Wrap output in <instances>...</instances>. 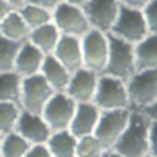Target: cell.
Returning <instances> with one entry per match:
<instances>
[{
	"mask_svg": "<svg viewBox=\"0 0 157 157\" xmlns=\"http://www.w3.org/2000/svg\"><path fill=\"white\" fill-rule=\"evenodd\" d=\"M153 120L147 119L139 112L130 110L129 123L113 146V148L123 157H144L150 155L148 131Z\"/></svg>",
	"mask_w": 157,
	"mask_h": 157,
	"instance_id": "6da1fadb",
	"label": "cell"
},
{
	"mask_svg": "<svg viewBox=\"0 0 157 157\" xmlns=\"http://www.w3.org/2000/svg\"><path fill=\"white\" fill-rule=\"evenodd\" d=\"M108 36V58L101 75H108L126 82L135 72L132 44L110 34Z\"/></svg>",
	"mask_w": 157,
	"mask_h": 157,
	"instance_id": "7a4b0ae2",
	"label": "cell"
},
{
	"mask_svg": "<svg viewBox=\"0 0 157 157\" xmlns=\"http://www.w3.org/2000/svg\"><path fill=\"white\" fill-rule=\"evenodd\" d=\"M129 110L157 103V69L136 71L126 82Z\"/></svg>",
	"mask_w": 157,
	"mask_h": 157,
	"instance_id": "3957f363",
	"label": "cell"
},
{
	"mask_svg": "<svg viewBox=\"0 0 157 157\" xmlns=\"http://www.w3.org/2000/svg\"><path fill=\"white\" fill-rule=\"evenodd\" d=\"M109 33L130 44H135L151 32L146 25L141 10L131 9L120 4L117 20L114 21Z\"/></svg>",
	"mask_w": 157,
	"mask_h": 157,
	"instance_id": "277c9868",
	"label": "cell"
},
{
	"mask_svg": "<svg viewBox=\"0 0 157 157\" xmlns=\"http://www.w3.org/2000/svg\"><path fill=\"white\" fill-rule=\"evenodd\" d=\"M92 103L101 112L129 109L125 82L108 75H99Z\"/></svg>",
	"mask_w": 157,
	"mask_h": 157,
	"instance_id": "5b68a950",
	"label": "cell"
},
{
	"mask_svg": "<svg viewBox=\"0 0 157 157\" xmlns=\"http://www.w3.org/2000/svg\"><path fill=\"white\" fill-rule=\"evenodd\" d=\"M52 22L60 34L76 38H81L91 29L83 10L64 1H60L52 11Z\"/></svg>",
	"mask_w": 157,
	"mask_h": 157,
	"instance_id": "8992f818",
	"label": "cell"
},
{
	"mask_svg": "<svg viewBox=\"0 0 157 157\" xmlns=\"http://www.w3.org/2000/svg\"><path fill=\"white\" fill-rule=\"evenodd\" d=\"M82 67L102 74L108 58V36L101 31L91 28L80 38Z\"/></svg>",
	"mask_w": 157,
	"mask_h": 157,
	"instance_id": "52a82bcc",
	"label": "cell"
},
{
	"mask_svg": "<svg viewBox=\"0 0 157 157\" xmlns=\"http://www.w3.org/2000/svg\"><path fill=\"white\" fill-rule=\"evenodd\" d=\"M130 118L129 109H114L101 112L94 137L98 140L103 150H110L125 130Z\"/></svg>",
	"mask_w": 157,
	"mask_h": 157,
	"instance_id": "ba28073f",
	"label": "cell"
},
{
	"mask_svg": "<svg viewBox=\"0 0 157 157\" xmlns=\"http://www.w3.org/2000/svg\"><path fill=\"white\" fill-rule=\"evenodd\" d=\"M54 91L40 74L25 77L21 81L20 107L22 110L42 114L43 108L53 96Z\"/></svg>",
	"mask_w": 157,
	"mask_h": 157,
	"instance_id": "9c48e42d",
	"label": "cell"
},
{
	"mask_svg": "<svg viewBox=\"0 0 157 157\" xmlns=\"http://www.w3.org/2000/svg\"><path fill=\"white\" fill-rule=\"evenodd\" d=\"M76 102L65 92H54L42 110V117L53 131L66 130L76 109Z\"/></svg>",
	"mask_w": 157,
	"mask_h": 157,
	"instance_id": "30bf717a",
	"label": "cell"
},
{
	"mask_svg": "<svg viewBox=\"0 0 157 157\" xmlns=\"http://www.w3.org/2000/svg\"><path fill=\"white\" fill-rule=\"evenodd\" d=\"M119 0H88L83 10L91 28L109 33L119 12Z\"/></svg>",
	"mask_w": 157,
	"mask_h": 157,
	"instance_id": "8fae6325",
	"label": "cell"
},
{
	"mask_svg": "<svg viewBox=\"0 0 157 157\" xmlns=\"http://www.w3.org/2000/svg\"><path fill=\"white\" fill-rule=\"evenodd\" d=\"M98 77L99 74L81 67L71 74L69 83L64 92L76 103L92 102L97 88Z\"/></svg>",
	"mask_w": 157,
	"mask_h": 157,
	"instance_id": "7c38bea8",
	"label": "cell"
},
{
	"mask_svg": "<svg viewBox=\"0 0 157 157\" xmlns=\"http://www.w3.org/2000/svg\"><path fill=\"white\" fill-rule=\"evenodd\" d=\"M15 131L31 145H43L49 139L52 130L40 114L21 110Z\"/></svg>",
	"mask_w": 157,
	"mask_h": 157,
	"instance_id": "4fadbf2b",
	"label": "cell"
},
{
	"mask_svg": "<svg viewBox=\"0 0 157 157\" xmlns=\"http://www.w3.org/2000/svg\"><path fill=\"white\" fill-rule=\"evenodd\" d=\"M99 115L101 110L92 102L77 103L69 131L77 139L86 135H93Z\"/></svg>",
	"mask_w": 157,
	"mask_h": 157,
	"instance_id": "5bb4252c",
	"label": "cell"
},
{
	"mask_svg": "<svg viewBox=\"0 0 157 157\" xmlns=\"http://www.w3.org/2000/svg\"><path fill=\"white\" fill-rule=\"evenodd\" d=\"M44 56L45 55L38 48H36L33 44L26 40L21 44L17 52L13 71L22 78L37 75L40 71Z\"/></svg>",
	"mask_w": 157,
	"mask_h": 157,
	"instance_id": "9a60e30c",
	"label": "cell"
},
{
	"mask_svg": "<svg viewBox=\"0 0 157 157\" xmlns=\"http://www.w3.org/2000/svg\"><path fill=\"white\" fill-rule=\"evenodd\" d=\"M52 55L71 74L82 67L80 38L61 34Z\"/></svg>",
	"mask_w": 157,
	"mask_h": 157,
	"instance_id": "2e32d148",
	"label": "cell"
},
{
	"mask_svg": "<svg viewBox=\"0 0 157 157\" xmlns=\"http://www.w3.org/2000/svg\"><path fill=\"white\" fill-rule=\"evenodd\" d=\"M136 71L157 69V33H150L132 44Z\"/></svg>",
	"mask_w": 157,
	"mask_h": 157,
	"instance_id": "e0dca14e",
	"label": "cell"
},
{
	"mask_svg": "<svg viewBox=\"0 0 157 157\" xmlns=\"http://www.w3.org/2000/svg\"><path fill=\"white\" fill-rule=\"evenodd\" d=\"M39 74L54 92H64L71 76V72L64 65H61L52 54L44 56Z\"/></svg>",
	"mask_w": 157,
	"mask_h": 157,
	"instance_id": "ac0fdd59",
	"label": "cell"
},
{
	"mask_svg": "<svg viewBox=\"0 0 157 157\" xmlns=\"http://www.w3.org/2000/svg\"><path fill=\"white\" fill-rule=\"evenodd\" d=\"M60 36H61L60 32L58 31L55 25L50 21L34 29H31L27 40L31 44H33L36 48H38L44 55H49L53 54Z\"/></svg>",
	"mask_w": 157,
	"mask_h": 157,
	"instance_id": "d6986e66",
	"label": "cell"
},
{
	"mask_svg": "<svg viewBox=\"0 0 157 157\" xmlns=\"http://www.w3.org/2000/svg\"><path fill=\"white\" fill-rule=\"evenodd\" d=\"M76 144L77 137L66 129L53 131L45 146L53 157H76Z\"/></svg>",
	"mask_w": 157,
	"mask_h": 157,
	"instance_id": "ffe728a7",
	"label": "cell"
},
{
	"mask_svg": "<svg viewBox=\"0 0 157 157\" xmlns=\"http://www.w3.org/2000/svg\"><path fill=\"white\" fill-rule=\"evenodd\" d=\"M29 32L31 29L28 28L17 10L10 11L0 23V36L12 42H26L28 39Z\"/></svg>",
	"mask_w": 157,
	"mask_h": 157,
	"instance_id": "44dd1931",
	"label": "cell"
},
{
	"mask_svg": "<svg viewBox=\"0 0 157 157\" xmlns=\"http://www.w3.org/2000/svg\"><path fill=\"white\" fill-rule=\"evenodd\" d=\"M22 77L15 71L0 74V103L13 102L20 105Z\"/></svg>",
	"mask_w": 157,
	"mask_h": 157,
	"instance_id": "7402d4cb",
	"label": "cell"
},
{
	"mask_svg": "<svg viewBox=\"0 0 157 157\" xmlns=\"http://www.w3.org/2000/svg\"><path fill=\"white\" fill-rule=\"evenodd\" d=\"M32 145L26 141L16 131L2 136L0 142V156L1 157H23Z\"/></svg>",
	"mask_w": 157,
	"mask_h": 157,
	"instance_id": "603a6c76",
	"label": "cell"
},
{
	"mask_svg": "<svg viewBox=\"0 0 157 157\" xmlns=\"http://www.w3.org/2000/svg\"><path fill=\"white\" fill-rule=\"evenodd\" d=\"M17 11L29 29H34V28L52 21V11L39 7V6H36V5L25 4L21 7H18Z\"/></svg>",
	"mask_w": 157,
	"mask_h": 157,
	"instance_id": "cb8c5ba5",
	"label": "cell"
},
{
	"mask_svg": "<svg viewBox=\"0 0 157 157\" xmlns=\"http://www.w3.org/2000/svg\"><path fill=\"white\" fill-rule=\"evenodd\" d=\"M21 107L13 102L0 103V134L4 136L15 131L21 114Z\"/></svg>",
	"mask_w": 157,
	"mask_h": 157,
	"instance_id": "d4e9b609",
	"label": "cell"
},
{
	"mask_svg": "<svg viewBox=\"0 0 157 157\" xmlns=\"http://www.w3.org/2000/svg\"><path fill=\"white\" fill-rule=\"evenodd\" d=\"M21 44L0 36V74L13 71L15 59Z\"/></svg>",
	"mask_w": 157,
	"mask_h": 157,
	"instance_id": "484cf974",
	"label": "cell"
},
{
	"mask_svg": "<svg viewBox=\"0 0 157 157\" xmlns=\"http://www.w3.org/2000/svg\"><path fill=\"white\" fill-rule=\"evenodd\" d=\"M103 151L101 144L94 135H86L77 139L76 144V157H91Z\"/></svg>",
	"mask_w": 157,
	"mask_h": 157,
	"instance_id": "4316f807",
	"label": "cell"
},
{
	"mask_svg": "<svg viewBox=\"0 0 157 157\" xmlns=\"http://www.w3.org/2000/svg\"><path fill=\"white\" fill-rule=\"evenodd\" d=\"M142 16L151 33H157V0H151L141 9Z\"/></svg>",
	"mask_w": 157,
	"mask_h": 157,
	"instance_id": "83f0119b",
	"label": "cell"
},
{
	"mask_svg": "<svg viewBox=\"0 0 157 157\" xmlns=\"http://www.w3.org/2000/svg\"><path fill=\"white\" fill-rule=\"evenodd\" d=\"M23 157H53L47 148L45 144L43 145H32Z\"/></svg>",
	"mask_w": 157,
	"mask_h": 157,
	"instance_id": "f1b7e54d",
	"label": "cell"
},
{
	"mask_svg": "<svg viewBox=\"0 0 157 157\" xmlns=\"http://www.w3.org/2000/svg\"><path fill=\"white\" fill-rule=\"evenodd\" d=\"M148 148L150 155L157 157V121H155L148 131Z\"/></svg>",
	"mask_w": 157,
	"mask_h": 157,
	"instance_id": "f546056e",
	"label": "cell"
},
{
	"mask_svg": "<svg viewBox=\"0 0 157 157\" xmlns=\"http://www.w3.org/2000/svg\"><path fill=\"white\" fill-rule=\"evenodd\" d=\"M60 1H61V0H25V4L36 5V6L43 7V9H45V10L53 11Z\"/></svg>",
	"mask_w": 157,
	"mask_h": 157,
	"instance_id": "4dcf8cb0",
	"label": "cell"
},
{
	"mask_svg": "<svg viewBox=\"0 0 157 157\" xmlns=\"http://www.w3.org/2000/svg\"><path fill=\"white\" fill-rule=\"evenodd\" d=\"M151 0H119V2L124 6L131 7V9H137L141 10L144 6H146Z\"/></svg>",
	"mask_w": 157,
	"mask_h": 157,
	"instance_id": "1f68e13d",
	"label": "cell"
},
{
	"mask_svg": "<svg viewBox=\"0 0 157 157\" xmlns=\"http://www.w3.org/2000/svg\"><path fill=\"white\" fill-rule=\"evenodd\" d=\"M12 10H15V9H12L9 2H6L5 0H0V23L6 17V15Z\"/></svg>",
	"mask_w": 157,
	"mask_h": 157,
	"instance_id": "d6a6232c",
	"label": "cell"
},
{
	"mask_svg": "<svg viewBox=\"0 0 157 157\" xmlns=\"http://www.w3.org/2000/svg\"><path fill=\"white\" fill-rule=\"evenodd\" d=\"M102 157H123L120 153H118L114 150H103L102 151Z\"/></svg>",
	"mask_w": 157,
	"mask_h": 157,
	"instance_id": "836d02e7",
	"label": "cell"
},
{
	"mask_svg": "<svg viewBox=\"0 0 157 157\" xmlns=\"http://www.w3.org/2000/svg\"><path fill=\"white\" fill-rule=\"evenodd\" d=\"M6 2L10 4V6L15 10H17L18 7H21L22 5H25V0H5Z\"/></svg>",
	"mask_w": 157,
	"mask_h": 157,
	"instance_id": "e575fe53",
	"label": "cell"
},
{
	"mask_svg": "<svg viewBox=\"0 0 157 157\" xmlns=\"http://www.w3.org/2000/svg\"><path fill=\"white\" fill-rule=\"evenodd\" d=\"M64 2H67L70 5H75V6H78V7H82L88 0H61Z\"/></svg>",
	"mask_w": 157,
	"mask_h": 157,
	"instance_id": "d590c367",
	"label": "cell"
},
{
	"mask_svg": "<svg viewBox=\"0 0 157 157\" xmlns=\"http://www.w3.org/2000/svg\"><path fill=\"white\" fill-rule=\"evenodd\" d=\"M91 157H102V152L98 153V155H94V156H91Z\"/></svg>",
	"mask_w": 157,
	"mask_h": 157,
	"instance_id": "8d00e7d4",
	"label": "cell"
},
{
	"mask_svg": "<svg viewBox=\"0 0 157 157\" xmlns=\"http://www.w3.org/2000/svg\"><path fill=\"white\" fill-rule=\"evenodd\" d=\"M144 157H155V156H151V155H146V156H144Z\"/></svg>",
	"mask_w": 157,
	"mask_h": 157,
	"instance_id": "74e56055",
	"label": "cell"
},
{
	"mask_svg": "<svg viewBox=\"0 0 157 157\" xmlns=\"http://www.w3.org/2000/svg\"><path fill=\"white\" fill-rule=\"evenodd\" d=\"M1 140H2V135L0 134V142H1Z\"/></svg>",
	"mask_w": 157,
	"mask_h": 157,
	"instance_id": "f35d334b",
	"label": "cell"
},
{
	"mask_svg": "<svg viewBox=\"0 0 157 157\" xmlns=\"http://www.w3.org/2000/svg\"><path fill=\"white\" fill-rule=\"evenodd\" d=\"M0 157H1V156H0Z\"/></svg>",
	"mask_w": 157,
	"mask_h": 157,
	"instance_id": "ab89813d",
	"label": "cell"
}]
</instances>
